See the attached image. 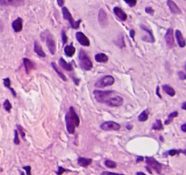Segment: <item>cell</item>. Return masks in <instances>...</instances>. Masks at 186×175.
<instances>
[{
    "label": "cell",
    "mask_w": 186,
    "mask_h": 175,
    "mask_svg": "<svg viewBox=\"0 0 186 175\" xmlns=\"http://www.w3.org/2000/svg\"><path fill=\"white\" fill-rule=\"evenodd\" d=\"M65 122H66V129L69 134H74L76 131V128L79 126L80 120L79 117L75 111L74 107H70L68 112L65 115Z\"/></svg>",
    "instance_id": "obj_1"
},
{
    "label": "cell",
    "mask_w": 186,
    "mask_h": 175,
    "mask_svg": "<svg viewBox=\"0 0 186 175\" xmlns=\"http://www.w3.org/2000/svg\"><path fill=\"white\" fill-rule=\"evenodd\" d=\"M79 63L81 68L85 70H90L93 68V63L91 59L84 50H80L79 52Z\"/></svg>",
    "instance_id": "obj_2"
},
{
    "label": "cell",
    "mask_w": 186,
    "mask_h": 175,
    "mask_svg": "<svg viewBox=\"0 0 186 175\" xmlns=\"http://www.w3.org/2000/svg\"><path fill=\"white\" fill-rule=\"evenodd\" d=\"M62 13L64 18L66 19V20L69 22L70 26H71L74 29H77L78 28H79V26H80V23H81V19L78 20V21H76V20L73 18L71 13L69 12V10L67 9V7H62Z\"/></svg>",
    "instance_id": "obj_3"
},
{
    "label": "cell",
    "mask_w": 186,
    "mask_h": 175,
    "mask_svg": "<svg viewBox=\"0 0 186 175\" xmlns=\"http://www.w3.org/2000/svg\"><path fill=\"white\" fill-rule=\"evenodd\" d=\"M114 93L113 90H106V91H102V90H94L93 95L95 97V99L99 103H105L106 100L110 97H112Z\"/></svg>",
    "instance_id": "obj_4"
},
{
    "label": "cell",
    "mask_w": 186,
    "mask_h": 175,
    "mask_svg": "<svg viewBox=\"0 0 186 175\" xmlns=\"http://www.w3.org/2000/svg\"><path fill=\"white\" fill-rule=\"evenodd\" d=\"M114 83V79L113 76H105L103 77L101 80H99L96 83H95V87L96 88H105V87H108V86H112Z\"/></svg>",
    "instance_id": "obj_5"
},
{
    "label": "cell",
    "mask_w": 186,
    "mask_h": 175,
    "mask_svg": "<svg viewBox=\"0 0 186 175\" xmlns=\"http://www.w3.org/2000/svg\"><path fill=\"white\" fill-rule=\"evenodd\" d=\"M105 103L110 107H120L124 103V98L120 96H113L109 98Z\"/></svg>",
    "instance_id": "obj_6"
},
{
    "label": "cell",
    "mask_w": 186,
    "mask_h": 175,
    "mask_svg": "<svg viewBox=\"0 0 186 175\" xmlns=\"http://www.w3.org/2000/svg\"><path fill=\"white\" fill-rule=\"evenodd\" d=\"M101 129L105 130V131H110V130H119L121 129L120 124L114 121H105L101 124Z\"/></svg>",
    "instance_id": "obj_7"
},
{
    "label": "cell",
    "mask_w": 186,
    "mask_h": 175,
    "mask_svg": "<svg viewBox=\"0 0 186 175\" xmlns=\"http://www.w3.org/2000/svg\"><path fill=\"white\" fill-rule=\"evenodd\" d=\"M47 39H46V41H47V48L49 49V51H50V53L52 54V55H54V54H56V41L54 40V37H53V36L49 33L48 31H47Z\"/></svg>",
    "instance_id": "obj_8"
},
{
    "label": "cell",
    "mask_w": 186,
    "mask_h": 175,
    "mask_svg": "<svg viewBox=\"0 0 186 175\" xmlns=\"http://www.w3.org/2000/svg\"><path fill=\"white\" fill-rule=\"evenodd\" d=\"M145 160H146L147 165L150 166V168L154 169L157 173H161V172H162V165L157 160H155L154 158H150V157H146Z\"/></svg>",
    "instance_id": "obj_9"
},
{
    "label": "cell",
    "mask_w": 186,
    "mask_h": 175,
    "mask_svg": "<svg viewBox=\"0 0 186 175\" xmlns=\"http://www.w3.org/2000/svg\"><path fill=\"white\" fill-rule=\"evenodd\" d=\"M76 37L79 42V44H81L82 46L85 47H89L90 46V40L89 38L83 33V32H77L76 34Z\"/></svg>",
    "instance_id": "obj_10"
},
{
    "label": "cell",
    "mask_w": 186,
    "mask_h": 175,
    "mask_svg": "<svg viewBox=\"0 0 186 175\" xmlns=\"http://www.w3.org/2000/svg\"><path fill=\"white\" fill-rule=\"evenodd\" d=\"M0 5L2 6H11V7H22L25 5L24 0H0Z\"/></svg>",
    "instance_id": "obj_11"
},
{
    "label": "cell",
    "mask_w": 186,
    "mask_h": 175,
    "mask_svg": "<svg viewBox=\"0 0 186 175\" xmlns=\"http://www.w3.org/2000/svg\"><path fill=\"white\" fill-rule=\"evenodd\" d=\"M165 42L167 44V47L169 48H172L174 47V37H173V30L172 28H169L165 34Z\"/></svg>",
    "instance_id": "obj_12"
},
{
    "label": "cell",
    "mask_w": 186,
    "mask_h": 175,
    "mask_svg": "<svg viewBox=\"0 0 186 175\" xmlns=\"http://www.w3.org/2000/svg\"><path fill=\"white\" fill-rule=\"evenodd\" d=\"M98 21H99V24L103 28H105L107 25V15H106L105 11L103 8H101L99 10V13H98Z\"/></svg>",
    "instance_id": "obj_13"
},
{
    "label": "cell",
    "mask_w": 186,
    "mask_h": 175,
    "mask_svg": "<svg viewBox=\"0 0 186 175\" xmlns=\"http://www.w3.org/2000/svg\"><path fill=\"white\" fill-rule=\"evenodd\" d=\"M167 5H168L172 13H173L175 15H179V14L182 13V10L179 8V7L172 0H167Z\"/></svg>",
    "instance_id": "obj_14"
},
{
    "label": "cell",
    "mask_w": 186,
    "mask_h": 175,
    "mask_svg": "<svg viewBox=\"0 0 186 175\" xmlns=\"http://www.w3.org/2000/svg\"><path fill=\"white\" fill-rule=\"evenodd\" d=\"M175 37H176V39H177V42H178V45L179 47L181 48H184L185 47V39L182 34V32L180 30H176L175 31Z\"/></svg>",
    "instance_id": "obj_15"
},
{
    "label": "cell",
    "mask_w": 186,
    "mask_h": 175,
    "mask_svg": "<svg viewBox=\"0 0 186 175\" xmlns=\"http://www.w3.org/2000/svg\"><path fill=\"white\" fill-rule=\"evenodd\" d=\"M12 28L15 32H20L23 28V20L22 18L18 17L12 23Z\"/></svg>",
    "instance_id": "obj_16"
},
{
    "label": "cell",
    "mask_w": 186,
    "mask_h": 175,
    "mask_svg": "<svg viewBox=\"0 0 186 175\" xmlns=\"http://www.w3.org/2000/svg\"><path fill=\"white\" fill-rule=\"evenodd\" d=\"M114 13L116 15V16L119 18V19H121L122 21H125L126 19H127V15L125 14V12H124L123 9H121L120 7H114Z\"/></svg>",
    "instance_id": "obj_17"
},
{
    "label": "cell",
    "mask_w": 186,
    "mask_h": 175,
    "mask_svg": "<svg viewBox=\"0 0 186 175\" xmlns=\"http://www.w3.org/2000/svg\"><path fill=\"white\" fill-rule=\"evenodd\" d=\"M23 62H24V66H25V68H26L27 73L29 74L32 69H34L35 64L33 63L31 60H30L29 59H27V58H25V59H23Z\"/></svg>",
    "instance_id": "obj_18"
},
{
    "label": "cell",
    "mask_w": 186,
    "mask_h": 175,
    "mask_svg": "<svg viewBox=\"0 0 186 175\" xmlns=\"http://www.w3.org/2000/svg\"><path fill=\"white\" fill-rule=\"evenodd\" d=\"M34 51L41 58H45L46 57V53L44 52L42 47L39 45V43L37 41H35V44H34Z\"/></svg>",
    "instance_id": "obj_19"
},
{
    "label": "cell",
    "mask_w": 186,
    "mask_h": 175,
    "mask_svg": "<svg viewBox=\"0 0 186 175\" xmlns=\"http://www.w3.org/2000/svg\"><path fill=\"white\" fill-rule=\"evenodd\" d=\"M95 60L97 62H100V63H105L108 61V57L104 54V53H99V54H96L95 57H94Z\"/></svg>",
    "instance_id": "obj_20"
},
{
    "label": "cell",
    "mask_w": 186,
    "mask_h": 175,
    "mask_svg": "<svg viewBox=\"0 0 186 175\" xmlns=\"http://www.w3.org/2000/svg\"><path fill=\"white\" fill-rule=\"evenodd\" d=\"M78 164L82 167H87L89 166L91 163H92V159H88V158H83V157H80L77 160Z\"/></svg>",
    "instance_id": "obj_21"
},
{
    "label": "cell",
    "mask_w": 186,
    "mask_h": 175,
    "mask_svg": "<svg viewBox=\"0 0 186 175\" xmlns=\"http://www.w3.org/2000/svg\"><path fill=\"white\" fill-rule=\"evenodd\" d=\"M59 64L61 66V68H63L64 69H65L66 71H72L73 70V67L72 65L69 63H67L63 58H60L59 59Z\"/></svg>",
    "instance_id": "obj_22"
},
{
    "label": "cell",
    "mask_w": 186,
    "mask_h": 175,
    "mask_svg": "<svg viewBox=\"0 0 186 175\" xmlns=\"http://www.w3.org/2000/svg\"><path fill=\"white\" fill-rule=\"evenodd\" d=\"M64 53L67 57H73L76 53V48L73 45H68L64 48Z\"/></svg>",
    "instance_id": "obj_23"
},
{
    "label": "cell",
    "mask_w": 186,
    "mask_h": 175,
    "mask_svg": "<svg viewBox=\"0 0 186 175\" xmlns=\"http://www.w3.org/2000/svg\"><path fill=\"white\" fill-rule=\"evenodd\" d=\"M51 65H52L53 68L55 69V71H56V72L57 73V75H58V76H59V77H60V78H61V79L64 80V81H67V79H66L65 75H64V74L63 73L62 71H61V70H60V69L58 68V67H57V66L56 65V63H55V62H53V63L51 64Z\"/></svg>",
    "instance_id": "obj_24"
},
{
    "label": "cell",
    "mask_w": 186,
    "mask_h": 175,
    "mask_svg": "<svg viewBox=\"0 0 186 175\" xmlns=\"http://www.w3.org/2000/svg\"><path fill=\"white\" fill-rule=\"evenodd\" d=\"M163 90L164 92H166L167 94L171 97H173L175 95V90H173V88H172L170 85H163Z\"/></svg>",
    "instance_id": "obj_25"
},
{
    "label": "cell",
    "mask_w": 186,
    "mask_h": 175,
    "mask_svg": "<svg viewBox=\"0 0 186 175\" xmlns=\"http://www.w3.org/2000/svg\"><path fill=\"white\" fill-rule=\"evenodd\" d=\"M4 85H5V87H6L8 90H11V92L13 93V95L14 97H16V92L14 90V89L13 88H11V80H9L8 78H6V79H5L4 80Z\"/></svg>",
    "instance_id": "obj_26"
},
{
    "label": "cell",
    "mask_w": 186,
    "mask_h": 175,
    "mask_svg": "<svg viewBox=\"0 0 186 175\" xmlns=\"http://www.w3.org/2000/svg\"><path fill=\"white\" fill-rule=\"evenodd\" d=\"M148 117H149V113H148V111H144L138 117V120L139 121H146L148 120Z\"/></svg>",
    "instance_id": "obj_27"
},
{
    "label": "cell",
    "mask_w": 186,
    "mask_h": 175,
    "mask_svg": "<svg viewBox=\"0 0 186 175\" xmlns=\"http://www.w3.org/2000/svg\"><path fill=\"white\" fill-rule=\"evenodd\" d=\"M163 129V125L161 120H157L155 123L153 124V129H156V130H162Z\"/></svg>",
    "instance_id": "obj_28"
},
{
    "label": "cell",
    "mask_w": 186,
    "mask_h": 175,
    "mask_svg": "<svg viewBox=\"0 0 186 175\" xmlns=\"http://www.w3.org/2000/svg\"><path fill=\"white\" fill-rule=\"evenodd\" d=\"M177 116H178V112H172L170 115L168 116V119H167V120H165L164 124H166V125L170 124L171 122H172V121L173 120V119H174V118H176Z\"/></svg>",
    "instance_id": "obj_29"
},
{
    "label": "cell",
    "mask_w": 186,
    "mask_h": 175,
    "mask_svg": "<svg viewBox=\"0 0 186 175\" xmlns=\"http://www.w3.org/2000/svg\"><path fill=\"white\" fill-rule=\"evenodd\" d=\"M105 164L106 165V167L111 168V169L116 168V163H115L114 161H113V160H106L105 161Z\"/></svg>",
    "instance_id": "obj_30"
},
{
    "label": "cell",
    "mask_w": 186,
    "mask_h": 175,
    "mask_svg": "<svg viewBox=\"0 0 186 175\" xmlns=\"http://www.w3.org/2000/svg\"><path fill=\"white\" fill-rule=\"evenodd\" d=\"M4 108H5V110L6 111V112H10L11 111V109H12V105H11V103L9 102V100L8 99H6L5 102H4Z\"/></svg>",
    "instance_id": "obj_31"
},
{
    "label": "cell",
    "mask_w": 186,
    "mask_h": 175,
    "mask_svg": "<svg viewBox=\"0 0 186 175\" xmlns=\"http://www.w3.org/2000/svg\"><path fill=\"white\" fill-rule=\"evenodd\" d=\"M16 128L18 129V130H19V133L21 134V137H22V139L26 141V132H25V129H24L23 128L21 127L20 125H16Z\"/></svg>",
    "instance_id": "obj_32"
},
{
    "label": "cell",
    "mask_w": 186,
    "mask_h": 175,
    "mask_svg": "<svg viewBox=\"0 0 186 175\" xmlns=\"http://www.w3.org/2000/svg\"><path fill=\"white\" fill-rule=\"evenodd\" d=\"M124 2L125 3H127L131 7H134L135 5H136V3H137V0H124Z\"/></svg>",
    "instance_id": "obj_33"
},
{
    "label": "cell",
    "mask_w": 186,
    "mask_h": 175,
    "mask_svg": "<svg viewBox=\"0 0 186 175\" xmlns=\"http://www.w3.org/2000/svg\"><path fill=\"white\" fill-rule=\"evenodd\" d=\"M14 142L16 145L20 143V141H19V138H18V131L17 130H15V140H14Z\"/></svg>",
    "instance_id": "obj_34"
},
{
    "label": "cell",
    "mask_w": 186,
    "mask_h": 175,
    "mask_svg": "<svg viewBox=\"0 0 186 175\" xmlns=\"http://www.w3.org/2000/svg\"><path fill=\"white\" fill-rule=\"evenodd\" d=\"M62 39L64 44H66V43H67V37H66V35H65V31H64V30H63L62 31Z\"/></svg>",
    "instance_id": "obj_35"
},
{
    "label": "cell",
    "mask_w": 186,
    "mask_h": 175,
    "mask_svg": "<svg viewBox=\"0 0 186 175\" xmlns=\"http://www.w3.org/2000/svg\"><path fill=\"white\" fill-rule=\"evenodd\" d=\"M182 151H177V150H172L170 151H168V154L171 155V156H174L175 154H177V153H179V152H181Z\"/></svg>",
    "instance_id": "obj_36"
},
{
    "label": "cell",
    "mask_w": 186,
    "mask_h": 175,
    "mask_svg": "<svg viewBox=\"0 0 186 175\" xmlns=\"http://www.w3.org/2000/svg\"><path fill=\"white\" fill-rule=\"evenodd\" d=\"M178 75H179L180 79L182 80H184L186 79V75L184 71H179V72H178Z\"/></svg>",
    "instance_id": "obj_37"
},
{
    "label": "cell",
    "mask_w": 186,
    "mask_h": 175,
    "mask_svg": "<svg viewBox=\"0 0 186 175\" xmlns=\"http://www.w3.org/2000/svg\"><path fill=\"white\" fill-rule=\"evenodd\" d=\"M24 170L26 171L27 174L31 175V167H30V166H25V167H24Z\"/></svg>",
    "instance_id": "obj_38"
},
{
    "label": "cell",
    "mask_w": 186,
    "mask_h": 175,
    "mask_svg": "<svg viewBox=\"0 0 186 175\" xmlns=\"http://www.w3.org/2000/svg\"><path fill=\"white\" fill-rule=\"evenodd\" d=\"M102 175H124L120 174V173H110V172H104Z\"/></svg>",
    "instance_id": "obj_39"
},
{
    "label": "cell",
    "mask_w": 186,
    "mask_h": 175,
    "mask_svg": "<svg viewBox=\"0 0 186 175\" xmlns=\"http://www.w3.org/2000/svg\"><path fill=\"white\" fill-rule=\"evenodd\" d=\"M64 172H65V170H64V168H62V167H59V168H58V172L56 173V174L61 175L63 173H64Z\"/></svg>",
    "instance_id": "obj_40"
},
{
    "label": "cell",
    "mask_w": 186,
    "mask_h": 175,
    "mask_svg": "<svg viewBox=\"0 0 186 175\" xmlns=\"http://www.w3.org/2000/svg\"><path fill=\"white\" fill-rule=\"evenodd\" d=\"M145 11H146L147 13L151 14V15H153V14H154V9H153V8H151V7H146V8H145Z\"/></svg>",
    "instance_id": "obj_41"
},
{
    "label": "cell",
    "mask_w": 186,
    "mask_h": 175,
    "mask_svg": "<svg viewBox=\"0 0 186 175\" xmlns=\"http://www.w3.org/2000/svg\"><path fill=\"white\" fill-rule=\"evenodd\" d=\"M156 94H157V96H158L160 98H162V96L160 94V88H159V87H157V89H156Z\"/></svg>",
    "instance_id": "obj_42"
},
{
    "label": "cell",
    "mask_w": 186,
    "mask_h": 175,
    "mask_svg": "<svg viewBox=\"0 0 186 175\" xmlns=\"http://www.w3.org/2000/svg\"><path fill=\"white\" fill-rule=\"evenodd\" d=\"M57 4H58L59 7H63V5H64V0H57Z\"/></svg>",
    "instance_id": "obj_43"
},
{
    "label": "cell",
    "mask_w": 186,
    "mask_h": 175,
    "mask_svg": "<svg viewBox=\"0 0 186 175\" xmlns=\"http://www.w3.org/2000/svg\"><path fill=\"white\" fill-rule=\"evenodd\" d=\"M130 35H131V37L134 39V30H131V32H130Z\"/></svg>",
    "instance_id": "obj_44"
},
{
    "label": "cell",
    "mask_w": 186,
    "mask_h": 175,
    "mask_svg": "<svg viewBox=\"0 0 186 175\" xmlns=\"http://www.w3.org/2000/svg\"><path fill=\"white\" fill-rule=\"evenodd\" d=\"M182 130H183L184 132H185V131H186V124H184V125L182 126Z\"/></svg>",
    "instance_id": "obj_45"
},
{
    "label": "cell",
    "mask_w": 186,
    "mask_h": 175,
    "mask_svg": "<svg viewBox=\"0 0 186 175\" xmlns=\"http://www.w3.org/2000/svg\"><path fill=\"white\" fill-rule=\"evenodd\" d=\"M142 160H143V157H138L137 160H136V162H140V161H142Z\"/></svg>",
    "instance_id": "obj_46"
},
{
    "label": "cell",
    "mask_w": 186,
    "mask_h": 175,
    "mask_svg": "<svg viewBox=\"0 0 186 175\" xmlns=\"http://www.w3.org/2000/svg\"><path fill=\"white\" fill-rule=\"evenodd\" d=\"M182 108H183V110H184V111H185V110H186V102H184V103H183V106H182Z\"/></svg>",
    "instance_id": "obj_47"
},
{
    "label": "cell",
    "mask_w": 186,
    "mask_h": 175,
    "mask_svg": "<svg viewBox=\"0 0 186 175\" xmlns=\"http://www.w3.org/2000/svg\"><path fill=\"white\" fill-rule=\"evenodd\" d=\"M136 175H145L143 173H142V172H138V173H136Z\"/></svg>",
    "instance_id": "obj_48"
},
{
    "label": "cell",
    "mask_w": 186,
    "mask_h": 175,
    "mask_svg": "<svg viewBox=\"0 0 186 175\" xmlns=\"http://www.w3.org/2000/svg\"><path fill=\"white\" fill-rule=\"evenodd\" d=\"M126 128H127V129H132V126H131V125H127Z\"/></svg>",
    "instance_id": "obj_49"
}]
</instances>
